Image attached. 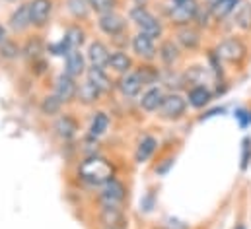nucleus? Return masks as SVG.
Here are the masks:
<instances>
[{"instance_id":"19","label":"nucleus","mask_w":251,"mask_h":229,"mask_svg":"<svg viewBox=\"0 0 251 229\" xmlns=\"http://www.w3.org/2000/svg\"><path fill=\"white\" fill-rule=\"evenodd\" d=\"M86 58H88L90 66H96V68H107L109 58H111V51H109V47H107L103 41H92L90 47H88Z\"/></svg>"},{"instance_id":"46","label":"nucleus","mask_w":251,"mask_h":229,"mask_svg":"<svg viewBox=\"0 0 251 229\" xmlns=\"http://www.w3.org/2000/svg\"><path fill=\"white\" fill-rule=\"evenodd\" d=\"M236 229H246V226H244V224H238V226H236Z\"/></svg>"},{"instance_id":"16","label":"nucleus","mask_w":251,"mask_h":229,"mask_svg":"<svg viewBox=\"0 0 251 229\" xmlns=\"http://www.w3.org/2000/svg\"><path fill=\"white\" fill-rule=\"evenodd\" d=\"M8 27L14 33H24L31 27V12H29V2L20 4L8 18Z\"/></svg>"},{"instance_id":"24","label":"nucleus","mask_w":251,"mask_h":229,"mask_svg":"<svg viewBox=\"0 0 251 229\" xmlns=\"http://www.w3.org/2000/svg\"><path fill=\"white\" fill-rule=\"evenodd\" d=\"M107 68H111V70H113L115 74H119V76H125L128 72H132L134 62H132V58L128 57L125 51H113Z\"/></svg>"},{"instance_id":"18","label":"nucleus","mask_w":251,"mask_h":229,"mask_svg":"<svg viewBox=\"0 0 251 229\" xmlns=\"http://www.w3.org/2000/svg\"><path fill=\"white\" fill-rule=\"evenodd\" d=\"M86 62H88V58L84 57V53L80 51V49H72L66 57H64V74H68V76H72L74 80H78L80 76H84L86 74Z\"/></svg>"},{"instance_id":"30","label":"nucleus","mask_w":251,"mask_h":229,"mask_svg":"<svg viewBox=\"0 0 251 229\" xmlns=\"http://www.w3.org/2000/svg\"><path fill=\"white\" fill-rule=\"evenodd\" d=\"M64 41L68 43V47L70 49H80L82 45H84V41H86V31H84V27H80V25H70L66 31H64Z\"/></svg>"},{"instance_id":"48","label":"nucleus","mask_w":251,"mask_h":229,"mask_svg":"<svg viewBox=\"0 0 251 229\" xmlns=\"http://www.w3.org/2000/svg\"><path fill=\"white\" fill-rule=\"evenodd\" d=\"M154 229H174V228H154Z\"/></svg>"},{"instance_id":"43","label":"nucleus","mask_w":251,"mask_h":229,"mask_svg":"<svg viewBox=\"0 0 251 229\" xmlns=\"http://www.w3.org/2000/svg\"><path fill=\"white\" fill-rule=\"evenodd\" d=\"M152 206H154V196H152V194H148L144 200H140V208H142L144 212H150Z\"/></svg>"},{"instance_id":"38","label":"nucleus","mask_w":251,"mask_h":229,"mask_svg":"<svg viewBox=\"0 0 251 229\" xmlns=\"http://www.w3.org/2000/svg\"><path fill=\"white\" fill-rule=\"evenodd\" d=\"M47 51L53 55V57H66L72 49L68 47V43L64 41V37L61 39V41H57V43H51L49 47H47Z\"/></svg>"},{"instance_id":"15","label":"nucleus","mask_w":251,"mask_h":229,"mask_svg":"<svg viewBox=\"0 0 251 229\" xmlns=\"http://www.w3.org/2000/svg\"><path fill=\"white\" fill-rule=\"evenodd\" d=\"M160 86L166 92H181L183 88H189L185 72H179L177 68H164L160 76Z\"/></svg>"},{"instance_id":"9","label":"nucleus","mask_w":251,"mask_h":229,"mask_svg":"<svg viewBox=\"0 0 251 229\" xmlns=\"http://www.w3.org/2000/svg\"><path fill=\"white\" fill-rule=\"evenodd\" d=\"M130 47H132V53H134L138 58H142V60L152 62L154 58L158 57L156 41H154L150 35L142 33V31H138L136 35H132V39H130Z\"/></svg>"},{"instance_id":"2","label":"nucleus","mask_w":251,"mask_h":229,"mask_svg":"<svg viewBox=\"0 0 251 229\" xmlns=\"http://www.w3.org/2000/svg\"><path fill=\"white\" fill-rule=\"evenodd\" d=\"M214 51H216V55L220 57V60L224 64H230V66H236V68H244L246 62L250 60V45L240 35L224 37L214 47Z\"/></svg>"},{"instance_id":"35","label":"nucleus","mask_w":251,"mask_h":229,"mask_svg":"<svg viewBox=\"0 0 251 229\" xmlns=\"http://www.w3.org/2000/svg\"><path fill=\"white\" fill-rule=\"evenodd\" d=\"M66 6H68V12H70L76 20H84V18H88V14H90V4H88V0H66Z\"/></svg>"},{"instance_id":"47","label":"nucleus","mask_w":251,"mask_h":229,"mask_svg":"<svg viewBox=\"0 0 251 229\" xmlns=\"http://www.w3.org/2000/svg\"><path fill=\"white\" fill-rule=\"evenodd\" d=\"M179 2H185V0H172V4H179Z\"/></svg>"},{"instance_id":"14","label":"nucleus","mask_w":251,"mask_h":229,"mask_svg":"<svg viewBox=\"0 0 251 229\" xmlns=\"http://www.w3.org/2000/svg\"><path fill=\"white\" fill-rule=\"evenodd\" d=\"M187 103L189 107L201 111V109H206L212 99H214V92L208 88V86H191L187 88Z\"/></svg>"},{"instance_id":"39","label":"nucleus","mask_w":251,"mask_h":229,"mask_svg":"<svg viewBox=\"0 0 251 229\" xmlns=\"http://www.w3.org/2000/svg\"><path fill=\"white\" fill-rule=\"evenodd\" d=\"M251 161V138H244L242 142V169L246 171Z\"/></svg>"},{"instance_id":"44","label":"nucleus","mask_w":251,"mask_h":229,"mask_svg":"<svg viewBox=\"0 0 251 229\" xmlns=\"http://www.w3.org/2000/svg\"><path fill=\"white\" fill-rule=\"evenodd\" d=\"M6 39V27L4 25H0V43Z\"/></svg>"},{"instance_id":"3","label":"nucleus","mask_w":251,"mask_h":229,"mask_svg":"<svg viewBox=\"0 0 251 229\" xmlns=\"http://www.w3.org/2000/svg\"><path fill=\"white\" fill-rule=\"evenodd\" d=\"M128 20L138 27V31L150 35L154 41L164 39V22L156 14H152L146 6H142V4L132 6L128 10Z\"/></svg>"},{"instance_id":"34","label":"nucleus","mask_w":251,"mask_h":229,"mask_svg":"<svg viewBox=\"0 0 251 229\" xmlns=\"http://www.w3.org/2000/svg\"><path fill=\"white\" fill-rule=\"evenodd\" d=\"M20 55H22V47H20L14 39L6 37V39L0 43V57L4 58V60H16Z\"/></svg>"},{"instance_id":"22","label":"nucleus","mask_w":251,"mask_h":229,"mask_svg":"<svg viewBox=\"0 0 251 229\" xmlns=\"http://www.w3.org/2000/svg\"><path fill=\"white\" fill-rule=\"evenodd\" d=\"M100 222L103 224V228H111V229L126 228V218L125 214H123V208H101Z\"/></svg>"},{"instance_id":"17","label":"nucleus","mask_w":251,"mask_h":229,"mask_svg":"<svg viewBox=\"0 0 251 229\" xmlns=\"http://www.w3.org/2000/svg\"><path fill=\"white\" fill-rule=\"evenodd\" d=\"M185 78L191 86H212L216 84V76L212 74V70L208 66H201V64H193L185 70Z\"/></svg>"},{"instance_id":"41","label":"nucleus","mask_w":251,"mask_h":229,"mask_svg":"<svg viewBox=\"0 0 251 229\" xmlns=\"http://www.w3.org/2000/svg\"><path fill=\"white\" fill-rule=\"evenodd\" d=\"M236 118L240 120V126L246 128V126L251 122V113L248 111V109H238V111H236Z\"/></svg>"},{"instance_id":"45","label":"nucleus","mask_w":251,"mask_h":229,"mask_svg":"<svg viewBox=\"0 0 251 229\" xmlns=\"http://www.w3.org/2000/svg\"><path fill=\"white\" fill-rule=\"evenodd\" d=\"M204 2H206V6H208V8H210V6H214V4H216V2H218V0H204Z\"/></svg>"},{"instance_id":"8","label":"nucleus","mask_w":251,"mask_h":229,"mask_svg":"<svg viewBox=\"0 0 251 229\" xmlns=\"http://www.w3.org/2000/svg\"><path fill=\"white\" fill-rule=\"evenodd\" d=\"M98 27H100L101 33H105V35L111 37V39L123 37L126 31V18H123V16L117 14V12L101 14V16L98 18Z\"/></svg>"},{"instance_id":"10","label":"nucleus","mask_w":251,"mask_h":229,"mask_svg":"<svg viewBox=\"0 0 251 229\" xmlns=\"http://www.w3.org/2000/svg\"><path fill=\"white\" fill-rule=\"evenodd\" d=\"M29 12H31V27L43 29L51 22L53 0H31L29 2Z\"/></svg>"},{"instance_id":"23","label":"nucleus","mask_w":251,"mask_h":229,"mask_svg":"<svg viewBox=\"0 0 251 229\" xmlns=\"http://www.w3.org/2000/svg\"><path fill=\"white\" fill-rule=\"evenodd\" d=\"M86 80H88V82H92L98 90H101V93H105V92H109V90L113 88V82H111V78L107 76L105 68L90 66V68L86 70Z\"/></svg>"},{"instance_id":"11","label":"nucleus","mask_w":251,"mask_h":229,"mask_svg":"<svg viewBox=\"0 0 251 229\" xmlns=\"http://www.w3.org/2000/svg\"><path fill=\"white\" fill-rule=\"evenodd\" d=\"M181 57H183V51L176 43V39H160L158 58L164 68H176V64L181 60Z\"/></svg>"},{"instance_id":"40","label":"nucleus","mask_w":251,"mask_h":229,"mask_svg":"<svg viewBox=\"0 0 251 229\" xmlns=\"http://www.w3.org/2000/svg\"><path fill=\"white\" fill-rule=\"evenodd\" d=\"M174 163H176V158H166V160H162L158 165H156V175H160V177H164V175H168L170 169L174 167Z\"/></svg>"},{"instance_id":"1","label":"nucleus","mask_w":251,"mask_h":229,"mask_svg":"<svg viewBox=\"0 0 251 229\" xmlns=\"http://www.w3.org/2000/svg\"><path fill=\"white\" fill-rule=\"evenodd\" d=\"M115 177V167L109 160L101 156H88L80 165H78V179L90 186H101L109 179Z\"/></svg>"},{"instance_id":"37","label":"nucleus","mask_w":251,"mask_h":229,"mask_svg":"<svg viewBox=\"0 0 251 229\" xmlns=\"http://www.w3.org/2000/svg\"><path fill=\"white\" fill-rule=\"evenodd\" d=\"M210 22H214V18L210 14V8L208 6H201L199 12H197V16H195L193 25H197L199 29H206V27H210Z\"/></svg>"},{"instance_id":"26","label":"nucleus","mask_w":251,"mask_h":229,"mask_svg":"<svg viewBox=\"0 0 251 229\" xmlns=\"http://www.w3.org/2000/svg\"><path fill=\"white\" fill-rule=\"evenodd\" d=\"M156 150H158V140H156L154 136H144V138L138 142V146H136L134 161H136V163H146V161L154 156Z\"/></svg>"},{"instance_id":"20","label":"nucleus","mask_w":251,"mask_h":229,"mask_svg":"<svg viewBox=\"0 0 251 229\" xmlns=\"http://www.w3.org/2000/svg\"><path fill=\"white\" fill-rule=\"evenodd\" d=\"M53 130L55 134L61 138V140H72L76 134H78V120L72 116V114H61L55 124H53Z\"/></svg>"},{"instance_id":"6","label":"nucleus","mask_w":251,"mask_h":229,"mask_svg":"<svg viewBox=\"0 0 251 229\" xmlns=\"http://www.w3.org/2000/svg\"><path fill=\"white\" fill-rule=\"evenodd\" d=\"M201 8L199 0H185L179 4H172L168 10V22L174 27H183V25H191L195 22V16Z\"/></svg>"},{"instance_id":"32","label":"nucleus","mask_w":251,"mask_h":229,"mask_svg":"<svg viewBox=\"0 0 251 229\" xmlns=\"http://www.w3.org/2000/svg\"><path fill=\"white\" fill-rule=\"evenodd\" d=\"M61 109H63V103L59 101V97L55 93L53 95H45L41 99V103H39V111L45 116H55V114L61 113Z\"/></svg>"},{"instance_id":"4","label":"nucleus","mask_w":251,"mask_h":229,"mask_svg":"<svg viewBox=\"0 0 251 229\" xmlns=\"http://www.w3.org/2000/svg\"><path fill=\"white\" fill-rule=\"evenodd\" d=\"M187 109L189 103L185 95H181L179 92H168L160 109H158V116L164 118V120L176 122V120H181L187 114Z\"/></svg>"},{"instance_id":"5","label":"nucleus","mask_w":251,"mask_h":229,"mask_svg":"<svg viewBox=\"0 0 251 229\" xmlns=\"http://www.w3.org/2000/svg\"><path fill=\"white\" fill-rule=\"evenodd\" d=\"M126 198V186L119 179H109L100 186V204L101 208H121Z\"/></svg>"},{"instance_id":"33","label":"nucleus","mask_w":251,"mask_h":229,"mask_svg":"<svg viewBox=\"0 0 251 229\" xmlns=\"http://www.w3.org/2000/svg\"><path fill=\"white\" fill-rule=\"evenodd\" d=\"M107 128H109V116H107V113L100 111V113L94 114L92 124H90V134L98 138V136L105 134V130H107Z\"/></svg>"},{"instance_id":"12","label":"nucleus","mask_w":251,"mask_h":229,"mask_svg":"<svg viewBox=\"0 0 251 229\" xmlns=\"http://www.w3.org/2000/svg\"><path fill=\"white\" fill-rule=\"evenodd\" d=\"M55 95L59 97V101L66 105V103H72L78 95V82L68 76V74H59L57 80H55Z\"/></svg>"},{"instance_id":"13","label":"nucleus","mask_w":251,"mask_h":229,"mask_svg":"<svg viewBox=\"0 0 251 229\" xmlns=\"http://www.w3.org/2000/svg\"><path fill=\"white\" fill-rule=\"evenodd\" d=\"M166 93H168V92H166L162 86H150V88H146V90L142 92L140 99H138L140 109L146 111V113H158V109H160V105H162Z\"/></svg>"},{"instance_id":"50","label":"nucleus","mask_w":251,"mask_h":229,"mask_svg":"<svg viewBox=\"0 0 251 229\" xmlns=\"http://www.w3.org/2000/svg\"><path fill=\"white\" fill-rule=\"evenodd\" d=\"M10 2H14V0H10Z\"/></svg>"},{"instance_id":"7","label":"nucleus","mask_w":251,"mask_h":229,"mask_svg":"<svg viewBox=\"0 0 251 229\" xmlns=\"http://www.w3.org/2000/svg\"><path fill=\"white\" fill-rule=\"evenodd\" d=\"M174 39L176 43L181 47V51H199L202 45V29H199L197 25H183V27H176L174 29Z\"/></svg>"},{"instance_id":"29","label":"nucleus","mask_w":251,"mask_h":229,"mask_svg":"<svg viewBox=\"0 0 251 229\" xmlns=\"http://www.w3.org/2000/svg\"><path fill=\"white\" fill-rule=\"evenodd\" d=\"M232 18H234V25H236L240 31L251 33V2L244 0V2L238 6V10L234 12Z\"/></svg>"},{"instance_id":"25","label":"nucleus","mask_w":251,"mask_h":229,"mask_svg":"<svg viewBox=\"0 0 251 229\" xmlns=\"http://www.w3.org/2000/svg\"><path fill=\"white\" fill-rule=\"evenodd\" d=\"M101 95H103L101 90H98L92 82L84 80L82 84H78V95H76V99H78L82 105H94V103L100 101Z\"/></svg>"},{"instance_id":"28","label":"nucleus","mask_w":251,"mask_h":229,"mask_svg":"<svg viewBox=\"0 0 251 229\" xmlns=\"http://www.w3.org/2000/svg\"><path fill=\"white\" fill-rule=\"evenodd\" d=\"M140 78V82L144 84V88H150V86H158L160 84V76H162V70L150 62L146 64H140L136 70H134Z\"/></svg>"},{"instance_id":"31","label":"nucleus","mask_w":251,"mask_h":229,"mask_svg":"<svg viewBox=\"0 0 251 229\" xmlns=\"http://www.w3.org/2000/svg\"><path fill=\"white\" fill-rule=\"evenodd\" d=\"M43 41L39 35H33L25 41V45L22 47V55L27 58V60H35V58H41V53H43Z\"/></svg>"},{"instance_id":"36","label":"nucleus","mask_w":251,"mask_h":229,"mask_svg":"<svg viewBox=\"0 0 251 229\" xmlns=\"http://www.w3.org/2000/svg\"><path fill=\"white\" fill-rule=\"evenodd\" d=\"M88 4H90V10H94L98 16H101L107 12H115L119 0H88Z\"/></svg>"},{"instance_id":"21","label":"nucleus","mask_w":251,"mask_h":229,"mask_svg":"<svg viewBox=\"0 0 251 229\" xmlns=\"http://www.w3.org/2000/svg\"><path fill=\"white\" fill-rule=\"evenodd\" d=\"M117 88H119V92H121L125 97H136V95H140L144 84L140 82L138 74L132 70V72H128L125 76H121V80L117 82Z\"/></svg>"},{"instance_id":"49","label":"nucleus","mask_w":251,"mask_h":229,"mask_svg":"<svg viewBox=\"0 0 251 229\" xmlns=\"http://www.w3.org/2000/svg\"><path fill=\"white\" fill-rule=\"evenodd\" d=\"M105 229H111V228H105Z\"/></svg>"},{"instance_id":"42","label":"nucleus","mask_w":251,"mask_h":229,"mask_svg":"<svg viewBox=\"0 0 251 229\" xmlns=\"http://www.w3.org/2000/svg\"><path fill=\"white\" fill-rule=\"evenodd\" d=\"M222 113H224V107H214V109H210V111L202 113V116H199V120H206V118H212V116L222 114Z\"/></svg>"},{"instance_id":"27","label":"nucleus","mask_w":251,"mask_h":229,"mask_svg":"<svg viewBox=\"0 0 251 229\" xmlns=\"http://www.w3.org/2000/svg\"><path fill=\"white\" fill-rule=\"evenodd\" d=\"M244 0H218L214 6H210V14L214 18V22H222L230 16H234V12L238 10V6Z\"/></svg>"}]
</instances>
